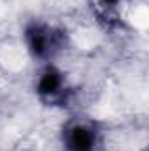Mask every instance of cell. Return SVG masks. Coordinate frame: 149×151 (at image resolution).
<instances>
[{"label": "cell", "mask_w": 149, "mask_h": 151, "mask_svg": "<svg viewBox=\"0 0 149 151\" xmlns=\"http://www.w3.org/2000/svg\"><path fill=\"white\" fill-rule=\"evenodd\" d=\"M123 0H93V12L97 14L98 21L105 27L112 28L119 21V5Z\"/></svg>", "instance_id": "obj_4"}, {"label": "cell", "mask_w": 149, "mask_h": 151, "mask_svg": "<svg viewBox=\"0 0 149 151\" xmlns=\"http://www.w3.org/2000/svg\"><path fill=\"white\" fill-rule=\"evenodd\" d=\"M63 141L69 151H93L95 128L84 119H75L67 125L63 132Z\"/></svg>", "instance_id": "obj_2"}, {"label": "cell", "mask_w": 149, "mask_h": 151, "mask_svg": "<svg viewBox=\"0 0 149 151\" xmlns=\"http://www.w3.org/2000/svg\"><path fill=\"white\" fill-rule=\"evenodd\" d=\"M37 93L46 104H58L65 99V81L58 69L47 67L37 81Z\"/></svg>", "instance_id": "obj_3"}, {"label": "cell", "mask_w": 149, "mask_h": 151, "mask_svg": "<svg viewBox=\"0 0 149 151\" xmlns=\"http://www.w3.org/2000/svg\"><path fill=\"white\" fill-rule=\"evenodd\" d=\"M65 34L49 25L34 23L27 28V42L30 51L39 58H49L62 49Z\"/></svg>", "instance_id": "obj_1"}]
</instances>
